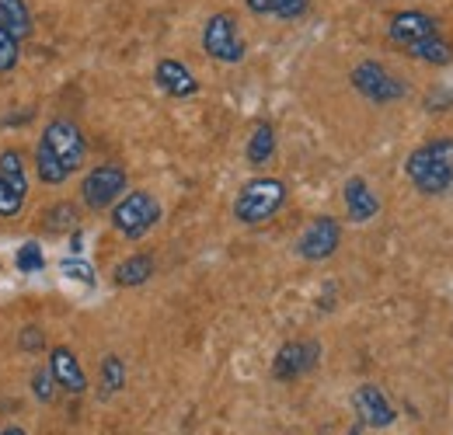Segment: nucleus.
I'll return each instance as SVG.
<instances>
[{
  "instance_id": "1",
  "label": "nucleus",
  "mask_w": 453,
  "mask_h": 435,
  "mask_svg": "<svg viewBox=\"0 0 453 435\" xmlns=\"http://www.w3.org/2000/svg\"><path fill=\"white\" fill-rule=\"evenodd\" d=\"M88 157V140L81 133L77 122L70 118H53L46 129H42V140L35 143V171H39V181L46 185H63L73 171L84 167Z\"/></svg>"
},
{
  "instance_id": "2",
  "label": "nucleus",
  "mask_w": 453,
  "mask_h": 435,
  "mask_svg": "<svg viewBox=\"0 0 453 435\" xmlns=\"http://www.w3.org/2000/svg\"><path fill=\"white\" fill-rule=\"evenodd\" d=\"M388 39L397 50H404L408 56L433 63V66H447L453 63V46L443 39L440 21L426 11H397L388 25Z\"/></svg>"
},
{
  "instance_id": "3",
  "label": "nucleus",
  "mask_w": 453,
  "mask_h": 435,
  "mask_svg": "<svg viewBox=\"0 0 453 435\" xmlns=\"http://www.w3.org/2000/svg\"><path fill=\"white\" fill-rule=\"evenodd\" d=\"M404 174L422 195H447L453 188V136H433L415 147L404 161Z\"/></svg>"
},
{
  "instance_id": "4",
  "label": "nucleus",
  "mask_w": 453,
  "mask_h": 435,
  "mask_svg": "<svg viewBox=\"0 0 453 435\" xmlns=\"http://www.w3.org/2000/svg\"><path fill=\"white\" fill-rule=\"evenodd\" d=\"M286 206V181L280 178H255L234 199V219L244 226H262Z\"/></svg>"
},
{
  "instance_id": "5",
  "label": "nucleus",
  "mask_w": 453,
  "mask_h": 435,
  "mask_svg": "<svg viewBox=\"0 0 453 435\" xmlns=\"http://www.w3.org/2000/svg\"><path fill=\"white\" fill-rule=\"evenodd\" d=\"M161 223V202L150 192H129L112 206V226L126 240L147 237Z\"/></svg>"
},
{
  "instance_id": "6",
  "label": "nucleus",
  "mask_w": 453,
  "mask_h": 435,
  "mask_svg": "<svg viewBox=\"0 0 453 435\" xmlns=\"http://www.w3.org/2000/svg\"><path fill=\"white\" fill-rule=\"evenodd\" d=\"M352 88H356L363 98L377 102V105H391V102H401V98L408 95V84L397 77L395 70H388V66L377 63V59H366V63H359V66L352 70Z\"/></svg>"
},
{
  "instance_id": "7",
  "label": "nucleus",
  "mask_w": 453,
  "mask_h": 435,
  "mask_svg": "<svg viewBox=\"0 0 453 435\" xmlns=\"http://www.w3.org/2000/svg\"><path fill=\"white\" fill-rule=\"evenodd\" d=\"M122 192H126V167H119V164H98L81 181V202L95 213L115 206L122 199Z\"/></svg>"
},
{
  "instance_id": "8",
  "label": "nucleus",
  "mask_w": 453,
  "mask_h": 435,
  "mask_svg": "<svg viewBox=\"0 0 453 435\" xmlns=\"http://www.w3.org/2000/svg\"><path fill=\"white\" fill-rule=\"evenodd\" d=\"M203 50H206L210 59H217V63H241L244 59L248 46H244L241 28H237V18L230 11H220V14H213L206 21V28H203Z\"/></svg>"
},
{
  "instance_id": "9",
  "label": "nucleus",
  "mask_w": 453,
  "mask_h": 435,
  "mask_svg": "<svg viewBox=\"0 0 453 435\" xmlns=\"http://www.w3.org/2000/svg\"><path fill=\"white\" fill-rule=\"evenodd\" d=\"M28 199V174H25V157L18 150L0 154V219H14L25 210Z\"/></svg>"
},
{
  "instance_id": "10",
  "label": "nucleus",
  "mask_w": 453,
  "mask_h": 435,
  "mask_svg": "<svg viewBox=\"0 0 453 435\" xmlns=\"http://www.w3.org/2000/svg\"><path fill=\"white\" fill-rule=\"evenodd\" d=\"M342 244V223L335 217H318L307 223V230L296 240V255L303 262H328Z\"/></svg>"
},
{
  "instance_id": "11",
  "label": "nucleus",
  "mask_w": 453,
  "mask_h": 435,
  "mask_svg": "<svg viewBox=\"0 0 453 435\" xmlns=\"http://www.w3.org/2000/svg\"><path fill=\"white\" fill-rule=\"evenodd\" d=\"M318 362H321V345L314 338L286 341L283 348L276 352V359H273V377L283 383H293L300 380V377H307Z\"/></svg>"
},
{
  "instance_id": "12",
  "label": "nucleus",
  "mask_w": 453,
  "mask_h": 435,
  "mask_svg": "<svg viewBox=\"0 0 453 435\" xmlns=\"http://www.w3.org/2000/svg\"><path fill=\"white\" fill-rule=\"evenodd\" d=\"M352 408H356V415H359V422H363L366 429H391L397 418L395 404L388 401V393H384L377 383H363V386H356V393H352Z\"/></svg>"
},
{
  "instance_id": "13",
  "label": "nucleus",
  "mask_w": 453,
  "mask_h": 435,
  "mask_svg": "<svg viewBox=\"0 0 453 435\" xmlns=\"http://www.w3.org/2000/svg\"><path fill=\"white\" fill-rule=\"evenodd\" d=\"M50 373H53V380H57L59 390H66V393H73V397L88 390V377H84L77 355H73L66 345H57V348L50 352Z\"/></svg>"
},
{
  "instance_id": "14",
  "label": "nucleus",
  "mask_w": 453,
  "mask_h": 435,
  "mask_svg": "<svg viewBox=\"0 0 453 435\" xmlns=\"http://www.w3.org/2000/svg\"><path fill=\"white\" fill-rule=\"evenodd\" d=\"M154 77H157V88H161L165 95H171V98H192V95L199 91L196 73H192L181 59H161L157 70H154Z\"/></svg>"
},
{
  "instance_id": "15",
  "label": "nucleus",
  "mask_w": 453,
  "mask_h": 435,
  "mask_svg": "<svg viewBox=\"0 0 453 435\" xmlns=\"http://www.w3.org/2000/svg\"><path fill=\"white\" fill-rule=\"evenodd\" d=\"M342 199H345V213L352 223H366L380 213V199L373 195V188L363 178H349L342 188Z\"/></svg>"
},
{
  "instance_id": "16",
  "label": "nucleus",
  "mask_w": 453,
  "mask_h": 435,
  "mask_svg": "<svg viewBox=\"0 0 453 435\" xmlns=\"http://www.w3.org/2000/svg\"><path fill=\"white\" fill-rule=\"evenodd\" d=\"M115 286H126V289H133V286H143L147 279H154V258L150 255H129L126 262H119L115 265Z\"/></svg>"
},
{
  "instance_id": "17",
  "label": "nucleus",
  "mask_w": 453,
  "mask_h": 435,
  "mask_svg": "<svg viewBox=\"0 0 453 435\" xmlns=\"http://www.w3.org/2000/svg\"><path fill=\"white\" fill-rule=\"evenodd\" d=\"M0 28H7L18 42L32 35V14L25 0H0Z\"/></svg>"
},
{
  "instance_id": "18",
  "label": "nucleus",
  "mask_w": 453,
  "mask_h": 435,
  "mask_svg": "<svg viewBox=\"0 0 453 435\" xmlns=\"http://www.w3.org/2000/svg\"><path fill=\"white\" fill-rule=\"evenodd\" d=\"M273 154H276V129L269 122H258L251 129V136H248V161L265 164L273 161Z\"/></svg>"
},
{
  "instance_id": "19",
  "label": "nucleus",
  "mask_w": 453,
  "mask_h": 435,
  "mask_svg": "<svg viewBox=\"0 0 453 435\" xmlns=\"http://www.w3.org/2000/svg\"><path fill=\"white\" fill-rule=\"evenodd\" d=\"M248 11L255 14H273V18H300L307 11V0H244Z\"/></svg>"
},
{
  "instance_id": "20",
  "label": "nucleus",
  "mask_w": 453,
  "mask_h": 435,
  "mask_svg": "<svg viewBox=\"0 0 453 435\" xmlns=\"http://www.w3.org/2000/svg\"><path fill=\"white\" fill-rule=\"evenodd\" d=\"M126 386V362L119 355L102 359V397H115Z\"/></svg>"
},
{
  "instance_id": "21",
  "label": "nucleus",
  "mask_w": 453,
  "mask_h": 435,
  "mask_svg": "<svg viewBox=\"0 0 453 435\" xmlns=\"http://www.w3.org/2000/svg\"><path fill=\"white\" fill-rule=\"evenodd\" d=\"M77 223H81V213H77V206H70V202H57V206L46 213V230H50V233L77 230Z\"/></svg>"
},
{
  "instance_id": "22",
  "label": "nucleus",
  "mask_w": 453,
  "mask_h": 435,
  "mask_svg": "<svg viewBox=\"0 0 453 435\" xmlns=\"http://www.w3.org/2000/svg\"><path fill=\"white\" fill-rule=\"evenodd\" d=\"M18 56H21V42L7 28H0V73L14 70L18 66Z\"/></svg>"
},
{
  "instance_id": "23",
  "label": "nucleus",
  "mask_w": 453,
  "mask_h": 435,
  "mask_svg": "<svg viewBox=\"0 0 453 435\" xmlns=\"http://www.w3.org/2000/svg\"><path fill=\"white\" fill-rule=\"evenodd\" d=\"M42 265H46V258H42V248H39V244H25V248L18 251V269L25 275L42 272Z\"/></svg>"
},
{
  "instance_id": "24",
  "label": "nucleus",
  "mask_w": 453,
  "mask_h": 435,
  "mask_svg": "<svg viewBox=\"0 0 453 435\" xmlns=\"http://www.w3.org/2000/svg\"><path fill=\"white\" fill-rule=\"evenodd\" d=\"M53 386H57V380H53L50 366H46V370H35V377H32V393H35L42 404H50V401H53Z\"/></svg>"
},
{
  "instance_id": "25",
  "label": "nucleus",
  "mask_w": 453,
  "mask_h": 435,
  "mask_svg": "<svg viewBox=\"0 0 453 435\" xmlns=\"http://www.w3.org/2000/svg\"><path fill=\"white\" fill-rule=\"evenodd\" d=\"M18 345H21V352H42L46 348V331L42 327H25L21 334H18Z\"/></svg>"
},
{
  "instance_id": "26",
  "label": "nucleus",
  "mask_w": 453,
  "mask_h": 435,
  "mask_svg": "<svg viewBox=\"0 0 453 435\" xmlns=\"http://www.w3.org/2000/svg\"><path fill=\"white\" fill-rule=\"evenodd\" d=\"M63 272L70 275V279H81V282H95L91 265H84V262H63Z\"/></svg>"
},
{
  "instance_id": "27",
  "label": "nucleus",
  "mask_w": 453,
  "mask_h": 435,
  "mask_svg": "<svg viewBox=\"0 0 453 435\" xmlns=\"http://www.w3.org/2000/svg\"><path fill=\"white\" fill-rule=\"evenodd\" d=\"M0 435H28V432H25L21 425H4V429H0Z\"/></svg>"
}]
</instances>
